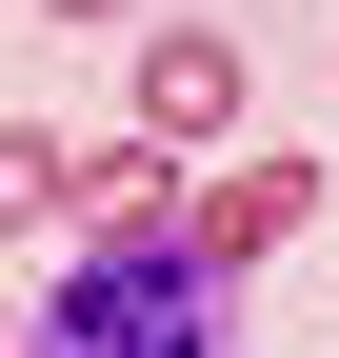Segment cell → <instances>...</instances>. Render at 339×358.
Here are the masks:
<instances>
[{
  "label": "cell",
  "mask_w": 339,
  "mask_h": 358,
  "mask_svg": "<svg viewBox=\"0 0 339 358\" xmlns=\"http://www.w3.org/2000/svg\"><path fill=\"white\" fill-rule=\"evenodd\" d=\"M0 358H20V299H0Z\"/></svg>",
  "instance_id": "obj_7"
},
{
  "label": "cell",
  "mask_w": 339,
  "mask_h": 358,
  "mask_svg": "<svg viewBox=\"0 0 339 358\" xmlns=\"http://www.w3.org/2000/svg\"><path fill=\"white\" fill-rule=\"evenodd\" d=\"M180 199H200V159H180V140H140V120L80 159V239H180Z\"/></svg>",
  "instance_id": "obj_4"
},
{
  "label": "cell",
  "mask_w": 339,
  "mask_h": 358,
  "mask_svg": "<svg viewBox=\"0 0 339 358\" xmlns=\"http://www.w3.org/2000/svg\"><path fill=\"white\" fill-rule=\"evenodd\" d=\"M220 120H240V40L220 20H140V140H220Z\"/></svg>",
  "instance_id": "obj_3"
},
{
  "label": "cell",
  "mask_w": 339,
  "mask_h": 358,
  "mask_svg": "<svg viewBox=\"0 0 339 358\" xmlns=\"http://www.w3.org/2000/svg\"><path fill=\"white\" fill-rule=\"evenodd\" d=\"M20 338H40V358H220L240 299L200 279L180 239H60V299H40Z\"/></svg>",
  "instance_id": "obj_1"
},
{
  "label": "cell",
  "mask_w": 339,
  "mask_h": 358,
  "mask_svg": "<svg viewBox=\"0 0 339 358\" xmlns=\"http://www.w3.org/2000/svg\"><path fill=\"white\" fill-rule=\"evenodd\" d=\"M0 239H80V140L0 120Z\"/></svg>",
  "instance_id": "obj_5"
},
{
  "label": "cell",
  "mask_w": 339,
  "mask_h": 358,
  "mask_svg": "<svg viewBox=\"0 0 339 358\" xmlns=\"http://www.w3.org/2000/svg\"><path fill=\"white\" fill-rule=\"evenodd\" d=\"M300 219H319V159H200V199H180V259L240 299L279 239H300Z\"/></svg>",
  "instance_id": "obj_2"
},
{
  "label": "cell",
  "mask_w": 339,
  "mask_h": 358,
  "mask_svg": "<svg viewBox=\"0 0 339 358\" xmlns=\"http://www.w3.org/2000/svg\"><path fill=\"white\" fill-rule=\"evenodd\" d=\"M40 20H140V0H40Z\"/></svg>",
  "instance_id": "obj_6"
}]
</instances>
